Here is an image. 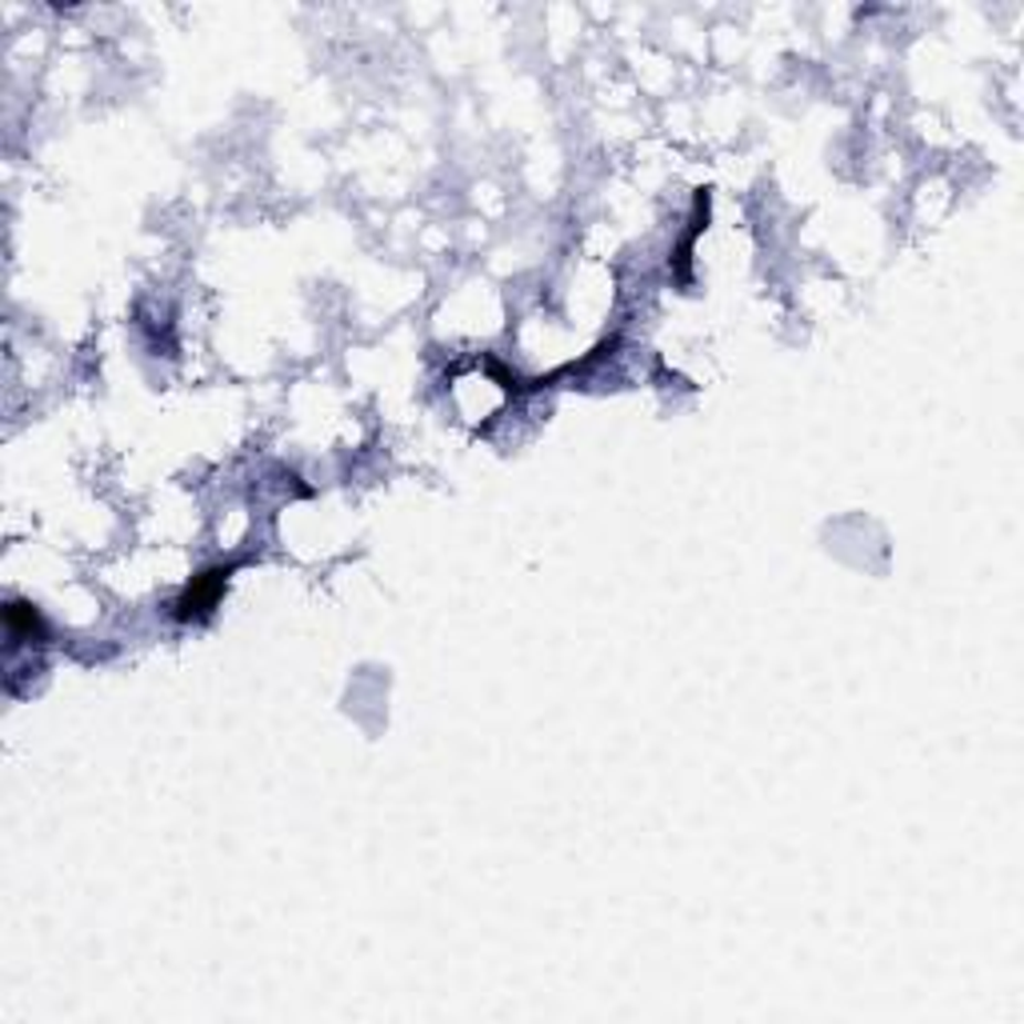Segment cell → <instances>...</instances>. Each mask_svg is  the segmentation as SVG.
Segmentation results:
<instances>
[{
	"label": "cell",
	"instance_id": "1",
	"mask_svg": "<svg viewBox=\"0 0 1024 1024\" xmlns=\"http://www.w3.org/2000/svg\"><path fill=\"white\" fill-rule=\"evenodd\" d=\"M232 573H237V561H229V565H212V568H205L200 576H192L189 585L180 588L177 600H173V617H177L180 625H192V620L212 617V608H217L220 593H224V585H229Z\"/></svg>",
	"mask_w": 1024,
	"mask_h": 1024
},
{
	"label": "cell",
	"instance_id": "3",
	"mask_svg": "<svg viewBox=\"0 0 1024 1024\" xmlns=\"http://www.w3.org/2000/svg\"><path fill=\"white\" fill-rule=\"evenodd\" d=\"M704 220H709V189L697 192V205H692V229H689V237H685V241H680V249H677L680 281H689V261H692L689 252H692V244H697V237H701Z\"/></svg>",
	"mask_w": 1024,
	"mask_h": 1024
},
{
	"label": "cell",
	"instance_id": "2",
	"mask_svg": "<svg viewBox=\"0 0 1024 1024\" xmlns=\"http://www.w3.org/2000/svg\"><path fill=\"white\" fill-rule=\"evenodd\" d=\"M4 628H9L12 645H21V640L44 645V640H49V625H44V617L36 613V605H29V600H9V608H4Z\"/></svg>",
	"mask_w": 1024,
	"mask_h": 1024
}]
</instances>
